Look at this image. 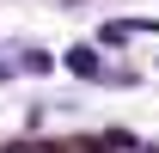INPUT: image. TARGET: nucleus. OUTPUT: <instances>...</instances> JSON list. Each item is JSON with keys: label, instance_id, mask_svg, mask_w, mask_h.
Instances as JSON below:
<instances>
[{"label": "nucleus", "instance_id": "nucleus-1", "mask_svg": "<svg viewBox=\"0 0 159 153\" xmlns=\"http://www.w3.org/2000/svg\"><path fill=\"white\" fill-rule=\"evenodd\" d=\"M6 153H61V147H49V141H12Z\"/></svg>", "mask_w": 159, "mask_h": 153}, {"label": "nucleus", "instance_id": "nucleus-2", "mask_svg": "<svg viewBox=\"0 0 159 153\" xmlns=\"http://www.w3.org/2000/svg\"><path fill=\"white\" fill-rule=\"evenodd\" d=\"M61 153H104V141H61Z\"/></svg>", "mask_w": 159, "mask_h": 153}]
</instances>
